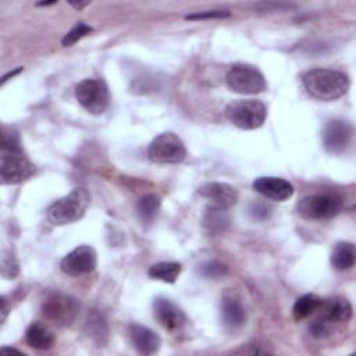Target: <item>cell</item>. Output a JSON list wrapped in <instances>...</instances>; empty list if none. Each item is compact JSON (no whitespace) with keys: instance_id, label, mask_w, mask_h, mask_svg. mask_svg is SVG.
Returning a JSON list of instances; mask_svg holds the SVG:
<instances>
[{"instance_id":"obj_1","label":"cell","mask_w":356,"mask_h":356,"mask_svg":"<svg viewBox=\"0 0 356 356\" xmlns=\"http://www.w3.org/2000/svg\"><path fill=\"white\" fill-rule=\"evenodd\" d=\"M303 85L312 97L332 102L348 92L349 79L343 72L337 70L313 68L305 74Z\"/></svg>"},{"instance_id":"obj_2","label":"cell","mask_w":356,"mask_h":356,"mask_svg":"<svg viewBox=\"0 0 356 356\" xmlns=\"http://www.w3.org/2000/svg\"><path fill=\"white\" fill-rule=\"evenodd\" d=\"M33 171V165L21 152L18 138L14 134L4 132L0 156V174L3 184H19L28 179Z\"/></svg>"},{"instance_id":"obj_3","label":"cell","mask_w":356,"mask_h":356,"mask_svg":"<svg viewBox=\"0 0 356 356\" xmlns=\"http://www.w3.org/2000/svg\"><path fill=\"white\" fill-rule=\"evenodd\" d=\"M313 314L314 318L309 324L310 334L316 338H327L338 324H343L350 320L352 306L348 299L335 296L321 300V305Z\"/></svg>"},{"instance_id":"obj_4","label":"cell","mask_w":356,"mask_h":356,"mask_svg":"<svg viewBox=\"0 0 356 356\" xmlns=\"http://www.w3.org/2000/svg\"><path fill=\"white\" fill-rule=\"evenodd\" d=\"M89 206V195L83 188L72 189L67 196L56 200L47 209V218L54 225H64L79 220Z\"/></svg>"},{"instance_id":"obj_5","label":"cell","mask_w":356,"mask_h":356,"mask_svg":"<svg viewBox=\"0 0 356 356\" xmlns=\"http://www.w3.org/2000/svg\"><path fill=\"white\" fill-rule=\"evenodd\" d=\"M225 117L241 129H256L267 117V107L256 99H239L225 107Z\"/></svg>"},{"instance_id":"obj_6","label":"cell","mask_w":356,"mask_h":356,"mask_svg":"<svg viewBox=\"0 0 356 356\" xmlns=\"http://www.w3.org/2000/svg\"><path fill=\"white\" fill-rule=\"evenodd\" d=\"M75 97L90 114L99 115L106 111L110 103L108 88L102 79L88 78L75 86Z\"/></svg>"},{"instance_id":"obj_7","label":"cell","mask_w":356,"mask_h":356,"mask_svg":"<svg viewBox=\"0 0 356 356\" xmlns=\"http://www.w3.org/2000/svg\"><path fill=\"white\" fill-rule=\"evenodd\" d=\"M342 209V200L334 193H314L302 197L298 211L307 220H328L335 217Z\"/></svg>"},{"instance_id":"obj_8","label":"cell","mask_w":356,"mask_h":356,"mask_svg":"<svg viewBox=\"0 0 356 356\" xmlns=\"http://www.w3.org/2000/svg\"><path fill=\"white\" fill-rule=\"evenodd\" d=\"M147 156L159 164H177L186 157V149L175 134L164 132L150 142Z\"/></svg>"},{"instance_id":"obj_9","label":"cell","mask_w":356,"mask_h":356,"mask_svg":"<svg viewBox=\"0 0 356 356\" xmlns=\"http://www.w3.org/2000/svg\"><path fill=\"white\" fill-rule=\"evenodd\" d=\"M225 79L229 89L243 95L261 93L267 86L263 74L257 68L243 64L231 67Z\"/></svg>"},{"instance_id":"obj_10","label":"cell","mask_w":356,"mask_h":356,"mask_svg":"<svg viewBox=\"0 0 356 356\" xmlns=\"http://www.w3.org/2000/svg\"><path fill=\"white\" fill-rule=\"evenodd\" d=\"M79 312V303L76 299L63 295L53 293L42 305V314L44 318L57 325H70Z\"/></svg>"},{"instance_id":"obj_11","label":"cell","mask_w":356,"mask_h":356,"mask_svg":"<svg viewBox=\"0 0 356 356\" xmlns=\"http://www.w3.org/2000/svg\"><path fill=\"white\" fill-rule=\"evenodd\" d=\"M60 267L65 274L72 277L88 274L96 267V252L88 245L78 246L61 259Z\"/></svg>"},{"instance_id":"obj_12","label":"cell","mask_w":356,"mask_h":356,"mask_svg":"<svg viewBox=\"0 0 356 356\" xmlns=\"http://www.w3.org/2000/svg\"><path fill=\"white\" fill-rule=\"evenodd\" d=\"M353 128L349 122L342 120H332L327 122L323 131V143L327 152L332 154L343 153L352 143Z\"/></svg>"},{"instance_id":"obj_13","label":"cell","mask_w":356,"mask_h":356,"mask_svg":"<svg viewBox=\"0 0 356 356\" xmlns=\"http://www.w3.org/2000/svg\"><path fill=\"white\" fill-rule=\"evenodd\" d=\"M253 189L267 199L284 202L293 195V185L278 177H259L253 181Z\"/></svg>"},{"instance_id":"obj_14","label":"cell","mask_w":356,"mask_h":356,"mask_svg":"<svg viewBox=\"0 0 356 356\" xmlns=\"http://www.w3.org/2000/svg\"><path fill=\"white\" fill-rule=\"evenodd\" d=\"M153 312L157 321L168 331L179 330L186 321L184 312L167 298H156L153 302Z\"/></svg>"},{"instance_id":"obj_15","label":"cell","mask_w":356,"mask_h":356,"mask_svg":"<svg viewBox=\"0 0 356 356\" xmlns=\"http://www.w3.org/2000/svg\"><path fill=\"white\" fill-rule=\"evenodd\" d=\"M199 193L222 210L232 207L238 200L236 189L224 182H207L199 188Z\"/></svg>"},{"instance_id":"obj_16","label":"cell","mask_w":356,"mask_h":356,"mask_svg":"<svg viewBox=\"0 0 356 356\" xmlns=\"http://www.w3.org/2000/svg\"><path fill=\"white\" fill-rule=\"evenodd\" d=\"M220 316L227 330H238L246 321V313L242 302L234 293H225L220 303Z\"/></svg>"},{"instance_id":"obj_17","label":"cell","mask_w":356,"mask_h":356,"mask_svg":"<svg viewBox=\"0 0 356 356\" xmlns=\"http://www.w3.org/2000/svg\"><path fill=\"white\" fill-rule=\"evenodd\" d=\"M128 334L131 338V342L134 348L140 353V355H154L161 345L160 337L152 331L150 328L132 323L128 327Z\"/></svg>"},{"instance_id":"obj_18","label":"cell","mask_w":356,"mask_h":356,"mask_svg":"<svg viewBox=\"0 0 356 356\" xmlns=\"http://www.w3.org/2000/svg\"><path fill=\"white\" fill-rule=\"evenodd\" d=\"M26 343L35 349H49L54 345L53 332L42 323H32L25 332Z\"/></svg>"},{"instance_id":"obj_19","label":"cell","mask_w":356,"mask_h":356,"mask_svg":"<svg viewBox=\"0 0 356 356\" xmlns=\"http://www.w3.org/2000/svg\"><path fill=\"white\" fill-rule=\"evenodd\" d=\"M356 259L355 245L350 242H339L331 253V264L337 270H349L353 267Z\"/></svg>"},{"instance_id":"obj_20","label":"cell","mask_w":356,"mask_h":356,"mask_svg":"<svg viewBox=\"0 0 356 356\" xmlns=\"http://www.w3.org/2000/svg\"><path fill=\"white\" fill-rule=\"evenodd\" d=\"M321 300H323L321 298H318L317 295H313V293H306V295L300 296L299 299H296V302L292 307L293 318L300 321V320H305V318L313 316V313L321 305Z\"/></svg>"},{"instance_id":"obj_21","label":"cell","mask_w":356,"mask_h":356,"mask_svg":"<svg viewBox=\"0 0 356 356\" xmlns=\"http://www.w3.org/2000/svg\"><path fill=\"white\" fill-rule=\"evenodd\" d=\"M149 275L154 280H160L168 284L175 282L181 273V264L175 261H161L156 263L149 268Z\"/></svg>"},{"instance_id":"obj_22","label":"cell","mask_w":356,"mask_h":356,"mask_svg":"<svg viewBox=\"0 0 356 356\" xmlns=\"http://www.w3.org/2000/svg\"><path fill=\"white\" fill-rule=\"evenodd\" d=\"M160 204H161V200L157 195L149 193L142 196L136 204V211L139 218L143 222H150L156 217L157 211L160 210Z\"/></svg>"},{"instance_id":"obj_23","label":"cell","mask_w":356,"mask_h":356,"mask_svg":"<svg viewBox=\"0 0 356 356\" xmlns=\"http://www.w3.org/2000/svg\"><path fill=\"white\" fill-rule=\"evenodd\" d=\"M227 222H228V218L225 216V210L214 207V206L210 210H207L206 217H204V224H206V227L210 228V231L222 229L224 228L222 225H225Z\"/></svg>"},{"instance_id":"obj_24","label":"cell","mask_w":356,"mask_h":356,"mask_svg":"<svg viewBox=\"0 0 356 356\" xmlns=\"http://www.w3.org/2000/svg\"><path fill=\"white\" fill-rule=\"evenodd\" d=\"M92 32V26L86 25L85 22H78L76 25H74L63 38L61 43L63 46H72L74 43H76L78 40H81L83 36H86L88 33Z\"/></svg>"},{"instance_id":"obj_25","label":"cell","mask_w":356,"mask_h":356,"mask_svg":"<svg viewBox=\"0 0 356 356\" xmlns=\"http://www.w3.org/2000/svg\"><path fill=\"white\" fill-rule=\"evenodd\" d=\"M88 332H90L92 338L100 339V342H102V337L107 335L106 323L99 316H95L93 318H89V321H88Z\"/></svg>"},{"instance_id":"obj_26","label":"cell","mask_w":356,"mask_h":356,"mask_svg":"<svg viewBox=\"0 0 356 356\" xmlns=\"http://www.w3.org/2000/svg\"><path fill=\"white\" fill-rule=\"evenodd\" d=\"M18 273V263L15 261L14 256L11 254H3L1 257V274L3 277H7V278H13L15 277Z\"/></svg>"},{"instance_id":"obj_27","label":"cell","mask_w":356,"mask_h":356,"mask_svg":"<svg viewBox=\"0 0 356 356\" xmlns=\"http://www.w3.org/2000/svg\"><path fill=\"white\" fill-rule=\"evenodd\" d=\"M231 13L228 10H207V11H200L195 14H188L185 18L186 19H213V18H227L229 17Z\"/></svg>"},{"instance_id":"obj_28","label":"cell","mask_w":356,"mask_h":356,"mask_svg":"<svg viewBox=\"0 0 356 356\" xmlns=\"http://www.w3.org/2000/svg\"><path fill=\"white\" fill-rule=\"evenodd\" d=\"M202 271L206 277H218L225 271V267L218 263H209L202 267Z\"/></svg>"},{"instance_id":"obj_29","label":"cell","mask_w":356,"mask_h":356,"mask_svg":"<svg viewBox=\"0 0 356 356\" xmlns=\"http://www.w3.org/2000/svg\"><path fill=\"white\" fill-rule=\"evenodd\" d=\"M8 309H7V300H6V298L3 296L1 298V321H4L6 320V316H7V312Z\"/></svg>"},{"instance_id":"obj_30","label":"cell","mask_w":356,"mask_h":356,"mask_svg":"<svg viewBox=\"0 0 356 356\" xmlns=\"http://www.w3.org/2000/svg\"><path fill=\"white\" fill-rule=\"evenodd\" d=\"M22 71V67H19V68H17V70H14V71H11V72H8V74H6L3 78H1V83H4L8 78H11V76H14V75H17L18 72H21Z\"/></svg>"},{"instance_id":"obj_31","label":"cell","mask_w":356,"mask_h":356,"mask_svg":"<svg viewBox=\"0 0 356 356\" xmlns=\"http://www.w3.org/2000/svg\"><path fill=\"white\" fill-rule=\"evenodd\" d=\"M70 4H71L74 8H76V10H81V8L86 7V6L89 4V1H83V3H79V1H78V3H74V1H71Z\"/></svg>"},{"instance_id":"obj_32","label":"cell","mask_w":356,"mask_h":356,"mask_svg":"<svg viewBox=\"0 0 356 356\" xmlns=\"http://www.w3.org/2000/svg\"><path fill=\"white\" fill-rule=\"evenodd\" d=\"M51 4H56V1H51V3H36V6H51Z\"/></svg>"}]
</instances>
